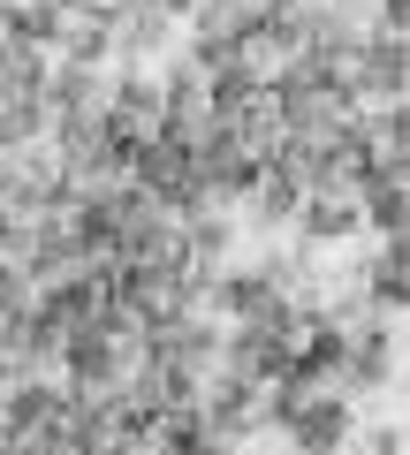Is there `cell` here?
I'll use <instances>...</instances> for the list:
<instances>
[{"label":"cell","instance_id":"5b68a950","mask_svg":"<svg viewBox=\"0 0 410 455\" xmlns=\"http://www.w3.org/2000/svg\"><path fill=\"white\" fill-rule=\"evenodd\" d=\"M160 455H221V448H213V425L175 418V425H167V440H160Z\"/></svg>","mask_w":410,"mask_h":455},{"label":"cell","instance_id":"7a4b0ae2","mask_svg":"<svg viewBox=\"0 0 410 455\" xmlns=\"http://www.w3.org/2000/svg\"><path fill=\"white\" fill-rule=\"evenodd\" d=\"M365 220H373L388 243H403V175H373L365 182Z\"/></svg>","mask_w":410,"mask_h":455},{"label":"cell","instance_id":"6da1fadb","mask_svg":"<svg viewBox=\"0 0 410 455\" xmlns=\"http://www.w3.org/2000/svg\"><path fill=\"white\" fill-rule=\"evenodd\" d=\"M281 433L296 440V455H334L350 440V403L342 395H304V403L281 418Z\"/></svg>","mask_w":410,"mask_h":455},{"label":"cell","instance_id":"3957f363","mask_svg":"<svg viewBox=\"0 0 410 455\" xmlns=\"http://www.w3.org/2000/svg\"><path fill=\"white\" fill-rule=\"evenodd\" d=\"M403 281H410V251H403V243H388V251L373 259V296H380L388 311H403Z\"/></svg>","mask_w":410,"mask_h":455},{"label":"cell","instance_id":"277c9868","mask_svg":"<svg viewBox=\"0 0 410 455\" xmlns=\"http://www.w3.org/2000/svg\"><path fill=\"white\" fill-rule=\"evenodd\" d=\"M388 364H395V357H388V341H380V334H373V341H358V349H342L350 387H380V379H388Z\"/></svg>","mask_w":410,"mask_h":455}]
</instances>
